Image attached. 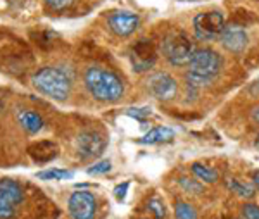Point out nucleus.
I'll return each mask as SVG.
<instances>
[{
	"instance_id": "f257e3e1",
	"label": "nucleus",
	"mask_w": 259,
	"mask_h": 219,
	"mask_svg": "<svg viewBox=\"0 0 259 219\" xmlns=\"http://www.w3.org/2000/svg\"><path fill=\"white\" fill-rule=\"evenodd\" d=\"M89 94L100 102H116L124 94V85L121 78L111 69L99 66H90L83 76Z\"/></svg>"
},
{
	"instance_id": "f03ea898",
	"label": "nucleus",
	"mask_w": 259,
	"mask_h": 219,
	"mask_svg": "<svg viewBox=\"0 0 259 219\" xmlns=\"http://www.w3.org/2000/svg\"><path fill=\"white\" fill-rule=\"evenodd\" d=\"M223 61L221 56L212 49H197L189 62L187 81L190 86H204L211 83L220 74Z\"/></svg>"
},
{
	"instance_id": "7ed1b4c3",
	"label": "nucleus",
	"mask_w": 259,
	"mask_h": 219,
	"mask_svg": "<svg viewBox=\"0 0 259 219\" xmlns=\"http://www.w3.org/2000/svg\"><path fill=\"white\" fill-rule=\"evenodd\" d=\"M31 83L40 94L54 100H66L71 94V79L57 67H41L31 78Z\"/></svg>"
},
{
	"instance_id": "20e7f679",
	"label": "nucleus",
	"mask_w": 259,
	"mask_h": 219,
	"mask_svg": "<svg viewBox=\"0 0 259 219\" xmlns=\"http://www.w3.org/2000/svg\"><path fill=\"white\" fill-rule=\"evenodd\" d=\"M195 45L185 33H171L162 41V56L166 61L175 67H185L189 66L192 56L195 52Z\"/></svg>"
},
{
	"instance_id": "39448f33",
	"label": "nucleus",
	"mask_w": 259,
	"mask_h": 219,
	"mask_svg": "<svg viewBox=\"0 0 259 219\" xmlns=\"http://www.w3.org/2000/svg\"><path fill=\"white\" fill-rule=\"evenodd\" d=\"M225 26V16L220 11H207L200 12L194 18V33L199 40L202 41H214L218 40L223 33Z\"/></svg>"
},
{
	"instance_id": "423d86ee",
	"label": "nucleus",
	"mask_w": 259,
	"mask_h": 219,
	"mask_svg": "<svg viewBox=\"0 0 259 219\" xmlns=\"http://www.w3.org/2000/svg\"><path fill=\"white\" fill-rule=\"evenodd\" d=\"M145 86L154 99L162 100V102L173 100L178 94L177 79L168 73H152L145 81Z\"/></svg>"
},
{
	"instance_id": "0eeeda50",
	"label": "nucleus",
	"mask_w": 259,
	"mask_h": 219,
	"mask_svg": "<svg viewBox=\"0 0 259 219\" xmlns=\"http://www.w3.org/2000/svg\"><path fill=\"white\" fill-rule=\"evenodd\" d=\"M23 202V188L14 180H0V219H11Z\"/></svg>"
},
{
	"instance_id": "6e6552de",
	"label": "nucleus",
	"mask_w": 259,
	"mask_h": 219,
	"mask_svg": "<svg viewBox=\"0 0 259 219\" xmlns=\"http://www.w3.org/2000/svg\"><path fill=\"white\" fill-rule=\"evenodd\" d=\"M68 210L73 219H94L97 214V200L94 193L87 190L74 192L68 200Z\"/></svg>"
},
{
	"instance_id": "1a4fd4ad",
	"label": "nucleus",
	"mask_w": 259,
	"mask_h": 219,
	"mask_svg": "<svg viewBox=\"0 0 259 219\" xmlns=\"http://www.w3.org/2000/svg\"><path fill=\"white\" fill-rule=\"evenodd\" d=\"M220 43L230 54H240L247 49L249 35L240 24H227L220 36Z\"/></svg>"
},
{
	"instance_id": "9d476101",
	"label": "nucleus",
	"mask_w": 259,
	"mask_h": 219,
	"mask_svg": "<svg viewBox=\"0 0 259 219\" xmlns=\"http://www.w3.org/2000/svg\"><path fill=\"white\" fill-rule=\"evenodd\" d=\"M104 147H106V140L104 137L97 132H83L78 135L76 140V150L78 155L81 159H94L99 157L104 152Z\"/></svg>"
},
{
	"instance_id": "9b49d317",
	"label": "nucleus",
	"mask_w": 259,
	"mask_h": 219,
	"mask_svg": "<svg viewBox=\"0 0 259 219\" xmlns=\"http://www.w3.org/2000/svg\"><path fill=\"white\" fill-rule=\"evenodd\" d=\"M140 18L135 12L130 11H118L109 16V28L118 36H128L139 28Z\"/></svg>"
},
{
	"instance_id": "f8f14e48",
	"label": "nucleus",
	"mask_w": 259,
	"mask_h": 219,
	"mask_svg": "<svg viewBox=\"0 0 259 219\" xmlns=\"http://www.w3.org/2000/svg\"><path fill=\"white\" fill-rule=\"evenodd\" d=\"M156 50H154L150 40H140L139 43L133 47L132 52V62L135 71L139 73H144V71H149L150 67L156 64Z\"/></svg>"
},
{
	"instance_id": "ddd939ff",
	"label": "nucleus",
	"mask_w": 259,
	"mask_h": 219,
	"mask_svg": "<svg viewBox=\"0 0 259 219\" xmlns=\"http://www.w3.org/2000/svg\"><path fill=\"white\" fill-rule=\"evenodd\" d=\"M30 155L36 162H49L57 155V147L52 142H40L30 147Z\"/></svg>"
},
{
	"instance_id": "4468645a",
	"label": "nucleus",
	"mask_w": 259,
	"mask_h": 219,
	"mask_svg": "<svg viewBox=\"0 0 259 219\" xmlns=\"http://www.w3.org/2000/svg\"><path fill=\"white\" fill-rule=\"evenodd\" d=\"M175 138V132L168 126H159V128L150 129L147 135L140 138L139 143H144V145H156V143H166L171 142Z\"/></svg>"
},
{
	"instance_id": "2eb2a0df",
	"label": "nucleus",
	"mask_w": 259,
	"mask_h": 219,
	"mask_svg": "<svg viewBox=\"0 0 259 219\" xmlns=\"http://www.w3.org/2000/svg\"><path fill=\"white\" fill-rule=\"evenodd\" d=\"M18 121L28 133H38L44 128L41 117L33 111H21L18 114Z\"/></svg>"
},
{
	"instance_id": "dca6fc26",
	"label": "nucleus",
	"mask_w": 259,
	"mask_h": 219,
	"mask_svg": "<svg viewBox=\"0 0 259 219\" xmlns=\"http://www.w3.org/2000/svg\"><path fill=\"white\" fill-rule=\"evenodd\" d=\"M192 172L199 181L202 183H216L218 181V172H216L212 167L206 166V164H200V162H194L192 164Z\"/></svg>"
},
{
	"instance_id": "f3484780",
	"label": "nucleus",
	"mask_w": 259,
	"mask_h": 219,
	"mask_svg": "<svg viewBox=\"0 0 259 219\" xmlns=\"http://www.w3.org/2000/svg\"><path fill=\"white\" fill-rule=\"evenodd\" d=\"M227 187L232 190L233 193H237L239 197H244V199H252L254 193H256V190H254L250 185H245V183H240L239 180H233L230 178L227 181Z\"/></svg>"
},
{
	"instance_id": "a211bd4d",
	"label": "nucleus",
	"mask_w": 259,
	"mask_h": 219,
	"mask_svg": "<svg viewBox=\"0 0 259 219\" xmlns=\"http://www.w3.org/2000/svg\"><path fill=\"white\" fill-rule=\"evenodd\" d=\"M175 216L177 219H197V210L187 202H177L175 204Z\"/></svg>"
},
{
	"instance_id": "6ab92c4d",
	"label": "nucleus",
	"mask_w": 259,
	"mask_h": 219,
	"mask_svg": "<svg viewBox=\"0 0 259 219\" xmlns=\"http://www.w3.org/2000/svg\"><path fill=\"white\" fill-rule=\"evenodd\" d=\"M40 180H66V178H73V172L66 171V169H49V171H41L38 172Z\"/></svg>"
},
{
	"instance_id": "aec40b11",
	"label": "nucleus",
	"mask_w": 259,
	"mask_h": 219,
	"mask_svg": "<svg viewBox=\"0 0 259 219\" xmlns=\"http://www.w3.org/2000/svg\"><path fill=\"white\" fill-rule=\"evenodd\" d=\"M178 183L187 193H194V195L202 193V185H200L197 180H190V178H185V176H183V178L178 180Z\"/></svg>"
},
{
	"instance_id": "412c9836",
	"label": "nucleus",
	"mask_w": 259,
	"mask_h": 219,
	"mask_svg": "<svg viewBox=\"0 0 259 219\" xmlns=\"http://www.w3.org/2000/svg\"><path fill=\"white\" fill-rule=\"evenodd\" d=\"M147 207L152 210L154 214H156V217L157 219H161V217H164V214H166V210H164V204L159 200V199H150L149 200V204H147Z\"/></svg>"
},
{
	"instance_id": "4be33fe9",
	"label": "nucleus",
	"mask_w": 259,
	"mask_h": 219,
	"mask_svg": "<svg viewBox=\"0 0 259 219\" xmlns=\"http://www.w3.org/2000/svg\"><path fill=\"white\" fill-rule=\"evenodd\" d=\"M242 216L244 219H259V205L244 204L242 205Z\"/></svg>"
},
{
	"instance_id": "5701e85b",
	"label": "nucleus",
	"mask_w": 259,
	"mask_h": 219,
	"mask_svg": "<svg viewBox=\"0 0 259 219\" xmlns=\"http://www.w3.org/2000/svg\"><path fill=\"white\" fill-rule=\"evenodd\" d=\"M74 0H45V4L50 7L52 11H64L69 6H73Z\"/></svg>"
},
{
	"instance_id": "b1692460",
	"label": "nucleus",
	"mask_w": 259,
	"mask_h": 219,
	"mask_svg": "<svg viewBox=\"0 0 259 219\" xmlns=\"http://www.w3.org/2000/svg\"><path fill=\"white\" fill-rule=\"evenodd\" d=\"M111 171V162L109 161H100L89 167V174H104V172Z\"/></svg>"
},
{
	"instance_id": "393cba45",
	"label": "nucleus",
	"mask_w": 259,
	"mask_h": 219,
	"mask_svg": "<svg viewBox=\"0 0 259 219\" xmlns=\"http://www.w3.org/2000/svg\"><path fill=\"white\" fill-rule=\"evenodd\" d=\"M128 188H130V183H128V181H124V183L118 185V187L114 188V197H116V199H118L119 202H121V200H124V197H126Z\"/></svg>"
},
{
	"instance_id": "a878e982",
	"label": "nucleus",
	"mask_w": 259,
	"mask_h": 219,
	"mask_svg": "<svg viewBox=\"0 0 259 219\" xmlns=\"http://www.w3.org/2000/svg\"><path fill=\"white\" fill-rule=\"evenodd\" d=\"M149 109H128V114L130 116H133V117H137L139 121H144L145 117L149 116Z\"/></svg>"
},
{
	"instance_id": "bb28decb",
	"label": "nucleus",
	"mask_w": 259,
	"mask_h": 219,
	"mask_svg": "<svg viewBox=\"0 0 259 219\" xmlns=\"http://www.w3.org/2000/svg\"><path fill=\"white\" fill-rule=\"evenodd\" d=\"M252 119L259 124V104L256 105V107H254V111H252Z\"/></svg>"
},
{
	"instance_id": "cd10ccee",
	"label": "nucleus",
	"mask_w": 259,
	"mask_h": 219,
	"mask_svg": "<svg viewBox=\"0 0 259 219\" xmlns=\"http://www.w3.org/2000/svg\"><path fill=\"white\" fill-rule=\"evenodd\" d=\"M252 180H254V185H256V187L259 188V172H254Z\"/></svg>"
},
{
	"instance_id": "c85d7f7f",
	"label": "nucleus",
	"mask_w": 259,
	"mask_h": 219,
	"mask_svg": "<svg viewBox=\"0 0 259 219\" xmlns=\"http://www.w3.org/2000/svg\"><path fill=\"white\" fill-rule=\"evenodd\" d=\"M256 145L259 147V135H257V138H256Z\"/></svg>"
},
{
	"instance_id": "c756f323",
	"label": "nucleus",
	"mask_w": 259,
	"mask_h": 219,
	"mask_svg": "<svg viewBox=\"0 0 259 219\" xmlns=\"http://www.w3.org/2000/svg\"><path fill=\"white\" fill-rule=\"evenodd\" d=\"M185 2H187V0H185Z\"/></svg>"
}]
</instances>
